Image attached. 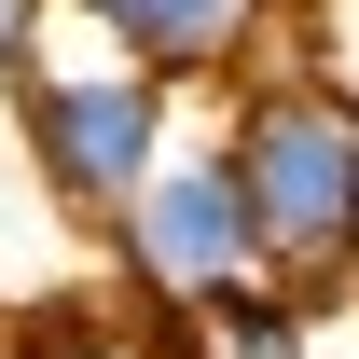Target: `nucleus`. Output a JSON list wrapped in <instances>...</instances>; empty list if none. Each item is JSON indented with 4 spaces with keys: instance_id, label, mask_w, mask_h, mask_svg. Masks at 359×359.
Segmentation results:
<instances>
[{
    "instance_id": "nucleus-3",
    "label": "nucleus",
    "mask_w": 359,
    "mask_h": 359,
    "mask_svg": "<svg viewBox=\"0 0 359 359\" xmlns=\"http://www.w3.org/2000/svg\"><path fill=\"white\" fill-rule=\"evenodd\" d=\"M111 249H125V290H152V304H208L235 276H263V222H249L235 152H166L111 208Z\"/></svg>"
},
{
    "instance_id": "nucleus-2",
    "label": "nucleus",
    "mask_w": 359,
    "mask_h": 359,
    "mask_svg": "<svg viewBox=\"0 0 359 359\" xmlns=\"http://www.w3.org/2000/svg\"><path fill=\"white\" fill-rule=\"evenodd\" d=\"M166 125H180V83L166 69H138L125 42L111 55H28L14 69V138H28V166L69 222H111L138 180L166 166Z\"/></svg>"
},
{
    "instance_id": "nucleus-5",
    "label": "nucleus",
    "mask_w": 359,
    "mask_h": 359,
    "mask_svg": "<svg viewBox=\"0 0 359 359\" xmlns=\"http://www.w3.org/2000/svg\"><path fill=\"white\" fill-rule=\"evenodd\" d=\"M304 332H318V290L304 276H235V290H208V304H180V346L194 359H304Z\"/></svg>"
},
{
    "instance_id": "nucleus-1",
    "label": "nucleus",
    "mask_w": 359,
    "mask_h": 359,
    "mask_svg": "<svg viewBox=\"0 0 359 359\" xmlns=\"http://www.w3.org/2000/svg\"><path fill=\"white\" fill-rule=\"evenodd\" d=\"M222 152L249 180V222H263L276 276H346L359 263V97L346 83H318V69L235 83Z\"/></svg>"
},
{
    "instance_id": "nucleus-7",
    "label": "nucleus",
    "mask_w": 359,
    "mask_h": 359,
    "mask_svg": "<svg viewBox=\"0 0 359 359\" xmlns=\"http://www.w3.org/2000/svg\"><path fill=\"white\" fill-rule=\"evenodd\" d=\"M28 28H42V0H0V69L28 55Z\"/></svg>"
},
{
    "instance_id": "nucleus-4",
    "label": "nucleus",
    "mask_w": 359,
    "mask_h": 359,
    "mask_svg": "<svg viewBox=\"0 0 359 359\" xmlns=\"http://www.w3.org/2000/svg\"><path fill=\"white\" fill-rule=\"evenodd\" d=\"M55 14H83L97 42H125L166 83H208V69H249V42H263L276 0H55Z\"/></svg>"
},
{
    "instance_id": "nucleus-6",
    "label": "nucleus",
    "mask_w": 359,
    "mask_h": 359,
    "mask_svg": "<svg viewBox=\"0 0 359 359\" xmlns=\"http://www.w3.org/2000/svg\"><path fill=\"white\" fill-rule=\"evenodd\" d=\"M14 359H180V304H42L14 318Z\"/></svg>"
}]
</instances>
